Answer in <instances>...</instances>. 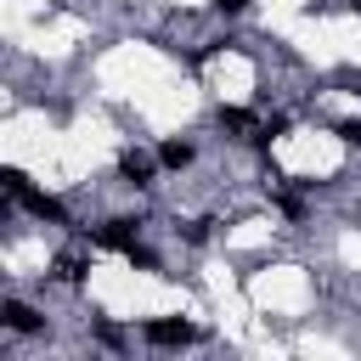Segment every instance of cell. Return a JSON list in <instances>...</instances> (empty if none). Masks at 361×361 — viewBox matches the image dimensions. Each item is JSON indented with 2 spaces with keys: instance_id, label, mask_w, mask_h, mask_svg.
<instances>
[{
  "instance_id": "obj_6",
  "label": "cell",
  "mask_w": 361,
  "mask_h": 361,
  "mask_svg": "<svg viewBox=\"0 0 361 361\" xmlns=\"http://www.w3.org/2000/svg\"><path fill=\"white\" fill-rule=\"evenodd\" d=\"M214 6H220V11H243L248 0H214Z\"/></svg>"
},
{
  "instance_id": "obj_4",
  "label": "cell",
  "mask_w": 361,
  "mask_h": 361,
  "mask_svg": "<svg viewBox=\"0 0 361 361\" xmlns=\"http://www.w3.org/2000/svg\"><path fill=\"white\" fill-rule=\"evenodd\" d=\"M6 322H11L17 333H34V327H39V316H34L28 305H6Z\"/></svg>"
},
{
  "instance_id": "obj_2",
  "label": "cell",
  "mask_w": 361,
  "mask_h": 361,
  "mask_svg": "<svg viewBox=\"0 0 361 361\" xmlns=\"http://www.w3.org/2000/svg\"><path fill=\"white\" fill-rule=\"evenodd\" d=\"M147 338H152V344H192L197 333H192L186 322H147Z\"/></svg>"
},
{
  "instance_id": "obj_7",
  "label": "cell",
  "mask_w": 361,
  "mask_h": 361,
  "mask_svg": "<svg viewBox=\"0 0 361 361\" xmlns=\"http://www.w3.org/2000/svg\"><path fill=\"white\" fill-rule=\"evenodd\" d=\"M355 11H361V0H355Z\"/></svg>"
},
{
  "instance_id": "obj_1",
  "label": "cell",
  "mask_w": 361,
  "mask_h": 361,
  "mask_svg": "<svg viewBox=\"0 0 361 361\" xmlns=\"http://www.w3.org/2000/svg\"><path fill=\"white\" fill-rule=\"evenodd\" d=\"M6 192H11L17 203H28V209H34L39 220H56V226L68 220V214H62V203H56V197H45V192H34V186H28V180H23L17 169H6Z\"/></svg>"
},
{
  "instance_id": "obj_3",
  "label": "cell",
  "mask_w": 361,
  "mask_h": 361,
  "mask_svg": "<svg viewBox=\"0 0 361 361\" xmlns=\"http://www.w3.org/2000/svg\"><path fill=\"white\" fill-rule=\"evenodd\" d=\"M118 169H124V180H135V186H147V180H152V158H147V152H124V158H118Z\"/></svg>"
},
{
  "instance_id": "obj_5",
  "label": "cell",
  "mask_w": 361,
  "mask_h": 361,
  "mask_svg": "<svg viewBox=\"0 0 361 361\" xmlns=\"http://www.w3.org/2000/svg\"><path fill=\"white\" fill-rule=\"evenodd\" d=\"M164 164H169V169H186V164H192V147H186V141H169V147H164Z\"/></svg>"
}]
</instances>
